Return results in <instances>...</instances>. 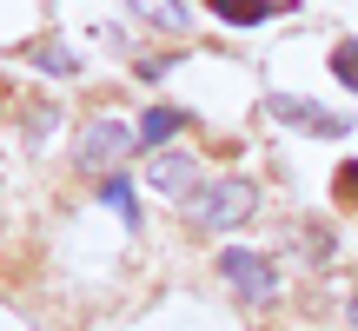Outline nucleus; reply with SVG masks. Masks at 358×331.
<instances>
[{
	"label": "nucleus",
	"mask_w": 358,
	"mask_h": 331,
	"mask_svg": "<svg viewBox=\"0 0 358 331\" xmlns=\"http://www.w3.org/2000/svg\"><path fill=\"white\" fill-rule=\"evenodd\" d=\"M252 212H259V192L245 186V179H219V186H206L199 199H192V226H199V232H226V226H245Z\"/></svg>",
	"instance_id": "nucleus-1"
},
{
	"label": "nucleus",
	"mask_w": 358,
	"mask_h": 331,
	"mask_svg": "<svg viewBox=\"0 0 358 331\" xmlns=\"http://www.w3.org/2000/svg\"><path fill=\"white\" fill-rule=\"evenodd\" d=\"M219 272H226V285L239 298H252V305H272V298H279V272H272V258L245 252V245H226V252H219Z\"/></svg>",
	"instance_id": "nucleus-2"
},
{
	"label": "nucleus",
	"mask_w": 358,
	"mask_h": 331,
	"mask_svg": "<svg viewBox=\"0 0 358 331\" xmlns=\"http://www.w3.org/2000/svg\"><path fill=\"white\" fill-rule=\"evenodd\" d=\"M133 146H140L133 126H120V119H93L87 140H80V166H87V172H106V166H120Z\"/></svg>",
	"instance_id": "nucleus-3"
},
{
	"label": "nucleus",
	"mask_w": 358,
	"mask_h": 331,
	"mask_svg": "<svg viewBox=\"0 0 358 331\" xmlns=\"http://www.w3.org/2000/svg\"><path fill=\"white\" fill-rule=\"evenodd\" d=\"M146 186L166 192V199L206 192V186H199V159H192V153H153V159H146Z\"/></svg>",
	"instance_id": "nucleus-4"
},
{
	"label": "nucleus",
	"mask_w": 358,
	"mask_h": 331,
	"mask_svg": "<svg viewBox=\"0 0 358 331\" xmlns=\"http://www.w3.org/2000/svg\"><path fill=\"white\" fill-rule=\"evenodd\" d=\"M272 119H285V126H306V133H319V140H345V119L338 113H325V106H312V100H285V93H272Z\"/></svg>",
	"instance_id": "nucleus-5"
},
{
	"label": "nucleus",
	"mask_w": 358,
	"mask_h": 331,
	"mask_svg": "<svg viewBox=\"0 0 358 331\" xmlns=\"http://www.w3.org/2000/svg\"><path fill=\"white\" fill-rule=\"evenodd\" d=\"M127 7L140 13L146 27H159V34H186V27H192V7H186V0H127Z\"/></svg>",
	"instance_id": "nucleus-6"
},
{
	"label": "nucleus",
	"mask_w": 358,
	"mask_h": 331,
	"mask_svg": "<svg viewBox=\"0 0 358 331\" xmlns=\"http://www.w3.org/2000/svg\"><path fill=\"white\" fill-rule=\"evenodd\" d=\"M206 7H213L226 27H259V20H272V13H285L279 0H206Z\"/></svg>",
	"instance_id": "nucleus-7"
},
{
	"label": "nucleus",
	"mask_w": 358,
	"mask_h": 331,
	"mask_svg": "<svg viewBox=\"0 0 358 331\" xmlns=\"http://www.w3.org/2000/svg\"><path fill=\"white\" fill-rule=\"evenodd\" d=\"M179 126H186V113H179V106H146V113H140V146H159V140H173Z\"/></svg>",
	"instance_id": "nucleus-8"
},
{
	"label": "nucleus",
	"mask_w": 358,
	"mask_h": 331,
	"mask_svg": "<svg viewBox=\"0 0 358 331\" xmlns=\"http://www.w3.org/2000/svg\"><path fill=\"white\" fill-rule=\"evenodd\" d=\"M20 60H34V66H47V73H73V53H66L60 47V40H27V47H20Z\"/></svg>",
	"instance_id": "nucleus-9"
},
{
	"label": "nucleus",
	"mask_w": 358,
	"mask_h": 331,
	"mask_svg": "<svg viewBox=\"0 0 358 331\" xmlns=\"http://www.w3.org/2000/svg\"><path fill=\"white\" fill-rule=\"evenodd\" d=\"M100 205L127 219V232H140V199H133V186H127V179H106V186H100Z\"/></svg>",
	"instance_id": "nucleus-10"
},
{
	"label": "nucleus",
	"mask_w": 358,
	"mask_h": 331,
	"mask_svg": "<svg viewBox=\"0 0 358 331\" xmlns=\"http://www.w3.org/2000/svg\"><path fill=\"white\" fill-rule=\"evenodd\" d=\"M332 73L358 93V40H338V47H332Z\"/></svg>",
	"instance_id": "nucleus-11"
},
{
	"label": "nucleus",
	"mask_w": 358,
	"mask_h": 331,
	"mask_svg": "<svg viewBox=\"0 0 358 331\" xmlns=\"http://www.w3.org/2000/svg\"><path fill=\"white\" fill-rule=\"evenodd\" d=\"M338 199L358 205V159H352V166H338Z\"/></svg>",
	"instance_id": "nucleus-12"
},
{
	"label": "nucleus",
	"mask_w": 358,
	"mask_h": 331,
	"mask_svg": "<svg viewBox=\"0 0 358 331\" xmlns=\"http://www.w3.org/2000/svg\"><path fill=\"white\" fill-rule=\"evenodd\" d=\"M345 311H352V325H358V292H352V305H345Z\"/></svg>",
	"instance_id": "nucleus-13"
}]
</instances>
